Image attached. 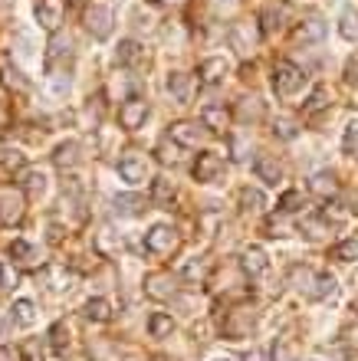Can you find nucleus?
<instances>
[{
	"instance_id": "nucleus-1",
	"label": "nucleus",
	"mask_w": 358,
	"mask_h": 361,
	"mask_svg": "<svg viewBox=\"0 0 358 361\" xmlns=\"http://www.w3.org/2000/svg\"><path fill=\"white\" fill-rule=\"evenodd\" d=\"M23 214H27L23 190L13 184H0V227H17Z\"/></svg>"
},
{
	"instance_id": "nucleus-2",
	"label": "nucleus",
	"mask_w": 358,
	"mask_h": 361,
	"mask_svg": "<svg viewBox=\"0 0 358 361\" xmlns=\"http://www.w3.org/2000/svg\"><path fill=\"white\" fill-rule=\"evenodd\" d=\"M302 86H306V73H302L296 63L283 59V63H276V66H273V89H276V95L290 99V95H296Z\"/></svg>"
},
{
	"instance_id": "nucleus-3",
	"label": "nucleus",
	"mask_w": 358,
	"mask_h": 361,
	"mask_svg": "<svg viewBox=\"0 0 358 361\" xmlns=\"http://www.w3.org/2000/svg\"><path fill=\"white\" fill-rule=\"evenodd\" d=\"M83 23H85V30L93 33V39H109L112 37V27H115V17L105 4H89V7L83 10Z\"/></svg>"
},
{
	"instance_id": "nucleus-4",
	"label": "nucleus",
	"mask_w": 358,
	"mask_h": 361,
	"mask_svg": "<svg viewBox=\"0 0 358 361\" xmlns=\"http://www.w3.org/2000/svg\"><path fill=\"white\" fill-rule=\"evenodd\" d=\"M290 17H292V7L286 4V0H273V4H266L263 13H260V33L273 37V33H280V30L290 23Z\"/></svg>"
},
{
	"instance_id": "nucleus-5",
	"label": "nucleus",
	"mask_w": 358,
	"mask_h": 361,
	"mask_svg": "<svg viewBox=\"0 0 358 361\" xmlns=\"http://www.w3.org/2000/svg\"><path fill=\"white\" fill-rule=\"evenodd\" d=\"M148 118V102H145L142 95H132V99H125L119 105V125H122L125 132H138Z\"/></svg>"
},
{
	"instance_id": "nucleus-6",
	"label": "nucleus",
	"mask_w": 358,
	"mask_h": 361,
	"mask_svg": "<svg viewBox=\"0 0 358 361\" xmlns=\"http://www.w3.org/2000/svg\"><path fill=\"white\" fill-rule=\"evenodd\" d=\"M145 247H148V253H155V257H171L174 247H178V233L171 227H165V224H158V227H151L148 233H145Z\"/></svg>"
},
{
	"instance_id": "nucleus-7",
	"label": "nucleus",
	"mask_w": 358,
	"mask_h": 361,
	"mask_svg": "<svg viewBox=\"0 0 358 361\" xmlns=\"http://www.w3.org/2000/svg\"><path fill=\"white\" fill-rule=\"evenodd\" d=\"M63 17H66V0H40L37 4V23L47 33H56Z\"/></svg>"
},
{
	"instance_id": "nucleus-8",
	"label": "nucleus",
	"mask_w": 358,
	"mask_h": 361,
	"mask_svg": "<svg viewBox=\"0 0 358 361\" xmlns=\"http://www.w3.org/2000/svg\"><path fill=\"white\" fill-rule=\"evenodd\" d=\"M194 180H204V184H210V180H217L220 174H224V158L217 152H204L198 154V161H194Z\"/></svg>"
},
{
	"instance_id": "nucleus-9",
	"label": "nucleus",
	"mask_w": 358,
	"mask_h": 361,
	"mask_svg": "<svg viewBox=\"0 0 358 361\" xmlns=\"http://www.w3.org/2000/svg\"><path fill=\"white\" fill-rule=\"evenodd\" d=\"M322 37H326V20H322L319 13H309V17H302L299 27H296V33H292V39H296V43H302V47H309V43H319Z\"/></svg>"
},
{
	"instance_id": "nucleus-10",
	"label": "nucleus",
	"mask_w": 358,
	"mask_h": 361,
	"mask_svg": "<svg viewBox=\"0 0 358 361\" xmlns=\"http://www.w3.org/2000/svg\"><path fill=\"white\" fill-rule=\"evenodd\" d=\"M171 142H178L181 148H198L201 142H204V125H194V122H174L168 132Z\"/></svg>"
},
{
	"instance_id": "nucleus-11",
	"label": "nucleus",
	"mask_w": 358,
	"mask_h": 361,
	"mask_svg": "<svg viewBox=\"0 0 358 361\" xmlns=\"http://www.w3.org/2000/svg\"><path fill=\"white\" fill-rule=\"evenodd\" d=\"M119 178L129 184H142L148 178V161L142 154H125V158H119Z\"/></svg>"
},
{
	"instance_id": "nucleus-12",
	"label": "nucleus",
	"mask_w": 358,
	"mask_h": 361,
	"mask_svg": "<svg viewBox=\"0 0 358 361\" xmlns=\"http://www.w3.org/2000/svg\"><path fill=\"white\" fill-rule=\"evenodd\" d=\"M145 293H148L151 299L165 302V299H171V295L178 293V286H174L171 273H151V276H145Z\"/></svg>"
},
{
	"instance_id": "nucleus-13",
	"label": "nucleus",
	"mask_w": 358,
	"mask_h": 361,
	"mask_svg": "<svg viewBox=\"0 0 358 361\" xmlns=\"http://www.w3.org/2000/svg\"><path fill=\"white\" fill-rule=\"evenodd\" d=\"M240 267H244V273L250 276V279H260V276L270 269V259H266V253L260 247H244V253H240Z\"/></svg>"
},
{
	"instance_id": "nucleus-14",
	"label": "nucleus",
	"mask_w": 358,
	"mask_h": 361,
	"mask_svg": "<svg viewBox=\"0 0 358 361\" xmlns=\"http://www.w3.org/2000/svg\"><path fill=\"white\" fill-rule=\"evenodd\" d=\"M227 69H230V66H227L224 56H210V59H204V63H201L198 76H201V82H208V86H217V82H224Z\"/></svg>"
},
{
	"instance_id": "nucleus-15",
	"label": "nucleus",
	"mask_w": 358,
	"mask_h": 361,
	"mask_svg": "<svg viewBox=\"0 0 358 361\" xmlns=\"http://www.w3.org/2000/svg\"><path fill=\"white\" fill-rule=\"evenodd\" d=\"M43 283L49 286V293H69L76 276L66 273V267H49V269H43Z\"/></svg>"
},
{
	"instance_id": "nucleus-16",
	"label": "nucleus",
	"mask_w": 358,
	"mask_h": 361,
	"mask_svg": "<svg viewBox=\"0 0 358 361\" xmlns=\"http://www.w3.org/2000/svg\"><path fill=\"white\" fill-rule=\"evenodd\" d=\"M253 171H256V178L260 180H266V184H276V180L283 178V164L276 161L273 154H260L253 161Z\"/></svg>"
},
{
	"instance_id": "nucleus-17",
	"label": "nucleus",
	"mask_w": 358,
	"mask_h": 361,
	"mask_svg": "<svg viewBox=\"0 0 358 361\" xmlns=\"http://www.w3.org/2000/svg\"><path fill=\"white\" fill-rule=\"evenodd\" d=\"M246 30H250V23H234V27H230V47H234L240 56L253 53V47H256V33H246Z\"/></svg>"
},
{
	"instance_id": "nucleus-18",
	"label": "nucleus",
	"mask_w": 358,
	"mask_h": 361,
	"mask_svg": "<svg viewBox=\"0 0 358 361\" xmlns=\"http://www.w3.org/2000/svg\"><path fill=\"white\" fill-rule=\"evenodd\" d=\"M201 125H204L208 132H224L227 125H230V112H227L224 105H208V109L201 112Z\"/></svg>"
},
{
	"instance_id": "nucleus-19",
	"label": "nucleus",
	"mask_w": 358,
	"mask_h": 361,
	"mask_svg": "<svg viewBox=\"0 0 358 361\" xmlns=\"http://www.w3.org/2000/svg\"><path fill=\"white\" fill-rule=\"evenodd\" d=\"M165 89H168V95L174 99V102L184 105L191 99V76H184V73H171V76L165 79Z\"/></svg>"
},
{
	"instance_id": "nucleus-20",
	"label": "nucleus",
	"mask_w": 358,
	"mask_h": 361,
	"mask_svg": "<svg viewBox=\"0 0 358 361\" xmlns=\"http://www.w3.org/2000/svg\"><path fill=\"white\" fill-rule=\"evenodd\" d=\"M20 190H27V194H43L47 190V174L43 171H37V168H23L20 171Z\"/></svg>"
},
{
	"instance_id": "nucleus-21",
	"label": "nucleus",
	"mask_w": 358,
	"mask_h": 361,
	"mask_svg": "<svg viewBox=\"0 0 358 361\" xmlns=\"http://www.w3.org/2000/svg\"><path fill=\"white\" fill-rule=\"evenodd\" d=\"M10 322H17V325L37 322V305H33V299H17V302L10 305Z\"/></svg>"
},
{
	"instance_id": "nucleus-22",
	"label": "nucleus",
	"mask_w": 358,
	"mask_h": 361,
	"mask_svg": "<svg viewBox=\"0 0 358 361\" xmlns=\"http://www.w3.org/2000/svg\"><path fill=\"white\" fill-rule=\"evenodd\" d=\"M309 190L316 194V197L329 200V197H335V194H339V184H335V178H332V174H312V178H309Z\"/></svg>"
},
{
	"instance_id": "nucleus-23",
	"label": "nucleus",
	"mask_w": 358,
	"mask_h": 361,
	"mask_svg": "<svg viewBox=\"0 0 358 361\" xmlns=\"http://www.w3.org/2000/svg\"><path fill=\"white\" fill-rule=\"evenodd\" d=\"M53 164L56 168H76L79 164V142H63L53 154Z\"/></svg>"
},
{
	"instance_id": "nucleus-24",
	"label": "nucleus",
	"mask_w": 358,
	"mask_h": 361,
	"mask_svg": "<svg viewBox=\"0 0 358 361\" xmlns=\"http://www.w3.org/2000/svg\"><path fill=\"white\" fill-rule=\"evenodd\" d=\"M83 315L89 322H109V319H112V305L105 302V299H89V302L83 305Z\"/></svg>"
},
{
	"instance_id": "nucleus-25",
	"label": "nucleus",
	"mask_w": 358,
	"mask_h": 361,
	"mask_svg": "<svg viewBox=\"0 0 358 361\" xmlns=\"http://www.w3.org/2000/svg\"><path fill=\"white\" fill-rule=\"evenodd\" d=\"M112 204H115V214H119V217H135V214H142V207H145V200L135 197V194H119Z\"/></svg>"
},
{
	"instance_id": "nucleus-26",
	"label": "nucleus",
	"mask_w": 358,
	"mask_h": 361,
	"mask_svg": "<svg viewBox=\"0 0 358 361\" xmlns=\"http://www.w3.org/2000/svg\"><path fill=\"white\" fill-rule=\"evenodd\" d=\"M115 59H119L122 66H135V63L142 59V47H138L135 39H122V43H119V53H115Z\"/></svg>"
},
{
	"instance_id": "nucleus-27",
	"label": "nucleus",
	"mask_w": 358,
	"mask_h": 361,
	"mask_svg": "<svg viewBox=\"0 0 358 361\" xmlns=\"http://www.w3.org/2000/svg\"><path fill=\"white\" fill-rule=\"evenodd\" d=\"M339 33L345 39H349V43H355L358 39V10H342V17H339Z\"/></svg>"
},
{
	"instance_id": "nucleus-28",
	"label": "nucleus",
	"mask_w": 358,
	"mask_h": 361,
	"mask_svg": "<svg viewBox=\"0 0 358 361\" xmlns=\"http://www.w3.org/2000/svg\"><path fill=\"white\" fill-rule=\"evenodd\" d=\"M171 329H174V322H171V315H165V312H155L148 319V332L155 335V338H165V335H171Z\"/></svg>"
},
{
	"instance_id": "nucleus-29",
	"label": "nucleus",
	"mask_w": 358,
	"mask_h": 361,
	"mask_svg": "<svg viewBox=\"0 0 358 361\" xmlns=\"http://www.w3.org/2000/svg\"><path fill=\"white\" fill-rule=\"evenodd\" d=\"M171 197H174V184L165 178H155V184H151V200H155V204H168Z\"/></svg>"
},
{
	"instance_id": "nucleus-30",
	"label": "nucleus",
	"mask_w": 358,
	"mask_h": 361,
	"mask_svg": "<svg viewBox=\"0 0 358 361\" xmlns=\"http://www.w3.org/2000/svg\"><path fill=\"white\" fill-rule=\"evenodd\" d=\"M332 257L342 259V263H355V259H358V240L355 237H352V240H342L339 247L332 250Z\"/></svg>"
},
{
	"instance_id": "nucleus-31",
	"label": "nucleus",
	"mask_w": 358,
	"mask_h": 361,
	"mask_svg": "<svg viewBox=\"0 0 358 361\" xmlns=\"http://www.w3.org/2000/svg\"><path fill=\"white\" fill-rule=\"evenodd\" d=\"M158 161L161 164H181V145L178 142H161L158 145Z\"/></svg>"
},
{
	"instance_id": "nucleus-32",
	"label": "nucleus",
	"mask_w": 358,
	"mask_h": 361,
	"mask_svg": "<svg viewBox=\"0 0 358 361\" xmlns=\"http://www.w3.org/2000/svg\"><path fill=\"white\" fill-rule=\"evenodd\" d=\"M0 164L7 168V171H23V154L17 152V148H0Z\"/></svg>"
},
{
	"instance_id": "nucleus-33",
	"label": "nucleus",
	"mask_w": 358,
	"mask_h": 361,
	"mask_svg": "<svg viewBox=\"0 0 358 361\" xmlns=\"http://www.w3.org/2000/svg\"><path fill=\"white\" fill-rule=\"evenodd\" d=\"M240 204H244V210H263V194H260V190L256 188H244L240 190Z\"/></svg>"
},
{
	"instance_id": "nucleus-34",
	"label": "nucleus",
	"mask_w": 358,
	"mask_h": 361,
	"mask_svg": "<svg viewBox=\"0 0 358 361\" xmlns=\"http://www.w3.org/2000/svg\"><path fill=\"white\" fill-rule=\"evenodd\" d=\"M342 148H345V154H358V118H352L345 135H342Z\"/></svg>"
},
{
	"instance_id": "nucleus-35",
	"label": "nucleus",
	"mask_w": 358,
	"mask_h": 361,
	"mask_svg": "<svg viewBox=\"0 0 358 361\" xmlns=\"http://www.w3.org/2000/svg\"><path fill=\"white\" fill-rule=\"evenodd\" d=\"M204 273H208V263H204V259H198V263L191 259L188 267L181 269V276H184L188 283H201V279H204Z\"/></svg>"
},
{
	"instance_id": "nucleus-36",
	"label": "nucleus",
	"mask_w": 358,
	"mask_h": 361,
	"mask_svg": "<svg viewBox=\"0 0 358 361\" xmlns=\"http://www.w3.org/2000/svg\"><path fill=\"white\" fill-rule=\"evenodd\" d=\"M316 295H319V299H332V295H335V276L322 273L319 279H316Z\"/></svg>"
},
{
	"instance_id": "nucleus-37",
	"label": "nucleus",
	"mask_w": 358,
	"mask_h": 361,
	"mask_svg": "<svg viewBox=\"0 0 358 361\" xmlns=\"http://www.w3.org/2000/svg\"><path fill=\"white\" fill-rule=\"evenodd\" d=\"M20 273L10 263H0V289H17Z\"/></svg>"
},
{
	"instance_id": "nucleus-38",
	"label": "nucleus",
	"mask_w": 358,
	"mask_h": 361,
	"mask_svg": "<svg viewBox=\"0 0 358 361\" xmlns=\"http://www.w3.org/2000/svg\"><path fill=\"white\" fill-rule=\"evenodd\" d=\"M273 361H296V352L286 338H276L273 342Z\"/></svg>"
},
{
	"instance_id": "nucleus-39",
	"label": "nucleus",
	"mask_w": 358,
	"mask_h": 361,
	"mask_svg": "<svg viewBox=\"0 0 358 361\" xmlns=\"http://www.w3.org/2000/svg\"><path fill=\"white\" fill-rule=\"evenodd\" d=\"M326 99H329V92L319 86L316 92L309 95V102H306V112H319V109H326Z\"/></svg>"
},
{
	"instance_id": "nucleus-40",
	"label": "nucleus",
	"mask_w": 358,
	"mask_h": 361,
	"mask_svg": "<svg viewBox=\"0 0 358 361\" xmlns=\"http://www.w3.org/2000/svg\"><path fill=\"white\" fill-rule=\"evenodd\" d=\"M299 200H302L299 190H290V194H283V200H280V210H283V214H292V210L299 207Z\"/></svg>"
},
{
	"instance_id": "nucleus-41",
	"label": "nucleus",
	"mask_w": 358,
	"mask_h": 361,
	"mask_svg": "<svg viewBox=\"0 0 358 361\" xmlns=\"http://www.w3.org/2000/svg\"><path fill=\"white\" fill-rule=\"evenodd\" d=\"M4 82H7L10 89H20V92H23V89H27V82H23V79H20V73L17 69H4Z\"/></svg>"
},
{
	"instance_id": "nucleus-42",
	"label": "nucleus",
	"mask_w": 358,
	"mask_h": 361,
	"mask_svg": "<svg viewBox=\"0 0 358 361\" xmlns=\"http://www.w3.org/2000/svg\"><path fill=\"white\" fill-rule=\"evenodd\" d=\"M276 135H280V138H292V135H296V125L290 122V118H280V122H276V128H273Z\"/></svg>"
},
{
	"instance_id": "nucleus-43",
	"label": "nucleus",
	"mask_w": 358,
	"mask_h": 361,
	"mask_svg": "<svg viewBox=\"0 0 358 361\" xmlns=\"http://www.w3.org/2000/svg\"><path fill=\"white\" fill-rule=\"evenodd\" d=\"M0 361H23V355L13 345H0Z\"/></svg>"
},
{
	"instance_id": "nucleus-44",
	"label": "nucleus",
	"mask_w": 358,
	"mask_h": 361,
	"mask_svg": "<svg viewBox=\"0 0 358 361\" xmlns=\"http://www.w3.org/2000/svg\"><path fill=\"white\" fill-rule=\"evenodd\" d=\"M10 253H13V257H33V247H30L27 240H17V243L10 247Z\"/></svg>"
},
{
	"instance_id": "nucleus-45",
	"label": "nucleus",
	"mask_w": 358,
	"mask_h": 361,
	"mask_svg": "<svg viewBox=\"0 0 358 361\" xmlns=\"http://www.w3.org/2000/svg\"><path fill=\"white\" fill-rule=\"evenodd\" d=\"M345 79H349L352 86H358V59H352L349 66H345Z\"/></svg>"
},
{
	"instance_id": "nucleus-46",
	"label": "nucleus",
	"mask_w": 358,
	"mask_h": 361,
	"mask_svg": "<svg viewBox=\"0 0 358 361\" xmlns=\"http://www.w3.org/2000/svg\"><path fill=\"white\" fill-rule=\"evenodd\" d=\"M244 361H263V352H250Z\"/></svg>"
},
{
	"instance_id": "nucleus-47",
	"label": "nucleus",
	"mask_w": 358,
	"mask_h": 361,
	"mask_svg": "<svg viewBox=\"0 0 358 361\" xmlns=\"http://www.w3.org/2000/svg\"><path fill=\"white\" fill-rule=\"evenodd\" d=\"M210 361H230V358H210Z\"/></svg>"
}]
</instances>
